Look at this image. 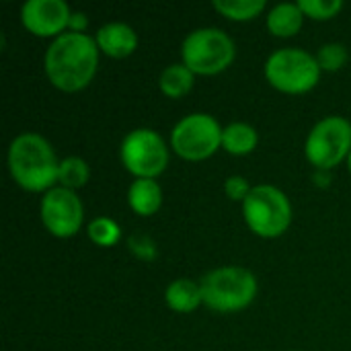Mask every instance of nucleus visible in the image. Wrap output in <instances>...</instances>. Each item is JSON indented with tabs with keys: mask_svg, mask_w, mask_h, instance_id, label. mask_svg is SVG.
<instances>
[{
	"mask_svg": "<svg viewBox=\"0 0 351 351\" xmlns=\"http://www.w3.org/2000/svg\"><path fill=\"white\" fill-rule=\"evenodd\" d=\"M99 66V45L86 33L66 31L56 37L43 56V70L49 82L64 90H82L95 76Z\"/></svg>",
	"mask_w": 351,
	"mask_h": 351,
	"instance_id": "f257e3e1",
	"label": "nucleus"
},
{
	"mask_svg": "<svg viewBox=\"0 0 351 351\" xmlns=\"http://www.w3.org/2000/svg\"><path fill=\"white\" fill-rule=\"evenodd\" d=\"M60 160L51 144L35 134H19L8 146V171L25 191H49L58 183Z\"/></svg>",
	"mask_w": 351,
	"mask_h": 351,
	"instance_id": "f03ea898",
	"label": "nucleus"
},
{
	"mask_svg": "<svg viewBox=\"0 0 351 351\" xmlns=\"http://www.w3.org/2000/svg\"><path fill=\"white\" fill-rule=\"evenodd\" d=\"M204 304L216 313L247 308L257 296V278L247 267L226 265L212 269L199 282Z\"/></svg>",
	"mask_w": 351,
	"mask_h": 351,
	"instance_id": "7ed1b4c3",
	"label": "nucleus"
},
{
	"mask_svg": "<svg viewBox=\"0 0 351 351\" xmlns=\"http://www.w3.org/2000/svg\"><path fill=\"white\" fill-rule=\"evenodd\" d=\"M317 56L300 47H284L274 51L265 62L267 82L288 95H302L317 86L321 78Z\"/></svg>",
	"mask_w": 351,
	"mask_h": 351,
	"instance_id": "20e7f679",
	"label": "nucleus"
},
{
	"mask_svg": "<svg viewBox=\"0 0 351 351\" xmlns=\"http://www.w3.org/2000/svg\"><path fill=\"white\" fill-rule=\"evenodd\" d=\"M237 56L234 41L216 27H202L191 31L181 45L183 64L202 76H212L226 70Z\"/></svg>",
	"mask_w": 351,
	"mask_h": 351,
	"instance_id": "39448f33",
	"label": "nucleus"
},
{
	"mask_svg": "<svg viewBox=\"0 0 351 351\" xmlns=\"http://www.w3.org/2000/svg\"><path fill=\"white\" fill-rule=\"evenodd\" d=\"M247 226L263 239L282 237L292 222V206L286 193L274 185H255L243 202Z\"/></svg>",
	"mask_w": 351,
	"mask_h": 351,
	"instance_id": "423d86ee",
	"label": "nucleus"
},
{
	"mask_svg": "<svg viewBox=\"0 0 351 351\" xmlns=\"http://www.w3.org/2000/svg\"><path fill=\"white\" fill-rule=\"evenodd\" d=\"M351 152V123L341 115L321 119L306 136L304 154L319 171H331Z\"/></svg>",
	"mask_w": 351,
	"mask_h": 351,
	"instance_id": "0eeeda50",
	"label": "nucleus"
},
{
	"mask_svg": "<svg viewBox=\"0 0 351 351\" xmlns=\"http://www.w3.org/2000/svg\"><path fill=\"white\" fill-rule=\"evenodd\" d=\"M220 123L208 113H189L171 132V148L185 160H206L222 148Z\"/></svg>",
	"mask_w": 351,
	"mask_h": 351,
	"instance_id": "6e6552de",
	"label": "nucleus"
},
{
	"mask_svg": "<svg viewBox=\"0 0 351 351\" xmlns=\"http://www.w3.org/2000/svg\"><path fill=\"white\" fill-rule=\"evenodd\" d=\"M119 158L136 179H156L169 165V148L158 132L138 128L123 138Z\"/></svg>",
	"mask_w": 351,
	"mask_h": 351,
	"instance_id": "1a4fd4ad",
	"label": "nucleus"
},
{
	"mask_svg": "<svg viewBox=\"0 0 351 351\" xmlns=\"http://www.w3.org/2000/svg\"><path fill=\"white\" fill-rule=\"evenodd\" d=\"M41 222L45 230L58 239H70L74 237L84 218V208L76 191H70L66 187H51L43 193L41 206H39Z\"/></svg>",
	"mask_w": 351,
	"mask_h": 351,
	"instance_id": "9d476101",
	"label": "nucleus"
},
{
	"mask_svg": "<svg viewBox=\"0 0 351 351\" xmlns=\"http://www.w3.org/2000/svg\"><path fill=\"white\" fill-rule=\"evenodd\" d=\"M72 10L64 0H27L21 8L25 29L37 37H60L70 23Z\"/></svg>",
	"mask_w": 351,
	"mask_h": 351,
	"instance_id": "9b49d317",
	"label": "nucleus"
},
{
	"mask_svg": "<svg viewBox=\"0 0 351 351\" xmlns=\"http://www.w3.org/2000/svg\"><path fill=\"white\" fill-rule=\"evenodd\" d=\"M95 41L99 45V51H103L109 58H128L138 47L136 31L128 23H117V21L103 25L97 31Z\"/></svg>",
	"mask_w": 351,
	"mask_h": 351,
	"instance_id": "f8f14e48",
	"label": "nucleus"
},
{
	"mask_svg": "<svg viewBox=\"0 0 351 351\" xmlns=\"http://www.w3.org/2000/svg\"><path fill=\"white\" fill-rule=\"evenodd\" d=\"M128 204L138 216H152L162 206V189L156 179H136L128 189Z\"/></svg>",
	"mask_w": 351,
	"mask_h": 351,
	"instance_id": "ddd939ff",
	"label": "nucleus"
},
{
	"mask_svg": "<svg viewBox=\"0 0 351 351\" xmlns=\"http://www.w3.org/2000/svg\"><path fill=\"white\" fill-rule=\"evenodd\" d=\"M165 300L171 311L175 313H193L199 304H204L202 298V286L189 278H179L171 282L165 290Z\"/></svg>",
	"mask_w": 351,
	"mask_h": 351,
	"instance_id": "4468645a",
	"label": "nucleus"
},
{
	"mask_svg": "<svg viewBox=\"0 0 351 351\" xmlns=\"http://www.w3.org/2000/svg\"><path fill=\"white\" fill-rule=\"evenodd\" d=\"M304 12L298 2H280L267 12V29L276 37H292L300 31Z\"/></svg>",
	"mask_w": 351,
	"mask_h": 351,
	"instance_id": "2eb2a0df",
	"label": "nucleus"
},
{
	"mask_svg": "<svg viewBox=\"0 0 351 351\" xmlns=\"http://www.w3.org/2000/svg\"><path fill=\"white\" fill-rule=\"evenodd\" d=\"M257 142H259L257 130L245 121H234L222 130V148L228 154H234V156L249 154L255 150Z\"/></svg>",
	"mask_w": 351,
	"mask_h": 351,
	"instance_id": "dca6fc26",
	"label": "nucleus"
},
{
	"mask_svg": "<svg viewBox=\"0 0 351 351\" xmlns=\"http://www.w3.org/2000/svg\"><path fill=\"white\" fill-rule=\"evenodd\" d=\"M195 74L185 64H171L158 76V88L169 99H181L193 88Z\"/></svg>",
	"mask_w": 351,
	"mask_h": 351,
	"instance_id": "f3484780",
	"label": "nucleus"
},
{
	"mask_svg": "<svg viewBox=\"0 0 351 351\" xmlns=\"http://www.w3.org/2000/svg\"><path fill=\"white\" fill-rule=\"evenodd\" d=\"M88 177H90L88 165L80 156H66L64 160H60V169H58V183H60V187L76 191L78 187L86 185Z\"/></svg>",
	"mask_w": 351,
	"mask_h": 351,
	"instance_id": "a211bd4d",
	"label": "nucleus"
},
{
	"mask_svg": "<svg viewBox=\"0 0 351 351\" xmlns=\"http://www.w3.org/2000/svg\"><path fill=\"white\" fill-rule=\"evenodd\" d=\"M212 6L230 21H251L265 8V0H214Z\"/></svg>",
	"mask_w": 351,
	"mask_h": 351,
	"instance_id": "6ab92c4d",
	"label": "nucleus"
},
{
	"mask_svg": "<svg viewBox=\"0 0 351 351\" xmlns=\"http://www.w3.org/2000/svg\"><path fill=\"white\" fill-rule=\"evenodd\" d=\"M86 234L97 247H113L121 239V228L115 220H111L107 216H99L88 222Z\"/></svg>",
	"mask_w": 351,
	"mask_h": 351,
	"instance_id": "aec40b11",
	"label": "nucleus"
},
{
	"mask_svg": "<svg viewBox=\"0 0 351 351\" xmlns=\"http://www.w3.org/2000/svg\"><path fill=\"white\" fill-rule=\"evenodd\" d=\"M317 62L321 70L337 72L348 62V47L343 43H325L317 51Z\"/></svg>",
	"mask_w": 351,
	"mask_h": 351,
	"instance_id": "412c9836",
	"label": "nucleus"
},
{
	"mask_svg": "<svg viewBox=\"0 0 351 351\" xmlns=\"http://www.w3.org/2000/svg\"><path fill=\"white\" fill-rule=\"evenodd\" d=\"M298 6L304 12V16H311L315 21H327V19H333L343 8V2L341 0H300Z\"/></svg>",
	"mask_w": 351,
	"mask_h": 351,
	"instance_id": "4be33fe9",
	"label": "nucleus"
},
{
	"mask_svg": "<svg viewBox=\"0 0 351 351\" xmlns=\"http://www.w3.org/2000/svg\"><path fill=\"white\" fill-rule=\"evenodd\" d=\"M128 249L142 261H154L158 257V247L148 234H132L128 241Z\"/></svg>",
	"mask_w": 351,
	"mask_h": 351,
	"instance_id": "5701e85b",
	"label": "nucleus"
},
{
	"mask_svg": "<svg viewBox=\"0 0 351 351\" xmlns=\"http://www.w3.org/2000/svg\"><path fill=\"white\" fill-rule=\"evenodd\" d=\"M251 185H249V181L243 177V175H230L226 181H224V193H226V197H230L232 202H245V197L251 193Z\"/></svg>",
	"mask_w": 351,
	"mask_h": 351,
	"instance_id": "b1692460",
	"label": "nucleus"
},
{
	"mask_svg": "<svg viewBox=\"0 0 351 351\" xmlns=\"http://www.w3.org/2000/svg\"><path fill=\"white\" fill-rule=\"evenodd\" d=\"M88 27V19L84 12H72L70 23H68V31L72 33H84V29Z\"/></svg>",
	"mask_w": 351,
	"mask_h": 351,
	"instance_id": "393cba45",
	"label": "nucleus"
},
{
	"mask_svg": "<svg viewBox=\"0 0 351 351\" xmlns=\"http://www.w3.org/2000/svg\"><path fill=\"white\" fill-rule=\"evenodd\" d=\"M315 183L319 185V187H329L331 185V175H329V171H315Z\"/></svg>",
	"mask_w": 351,
	"mask_h": 351,
	"instance_id": "a878e982",
	"label": "nucleus"
},
{
	"mask_svg": "<svg viewBox=\"0 0 351 351\" xmlns=\"http://www.w3.org/2000/svg\"><path fill=\"white\" fill-rule=\"evenodd\" d=\"M348 167H350V171H351V152H350V156H348Z\"/></svg>",
	"mask_w": 351,
	"mask_h": 351,
	"instance_id": "bb28decb",
	"label": "nucleus"
}]
</instances>
